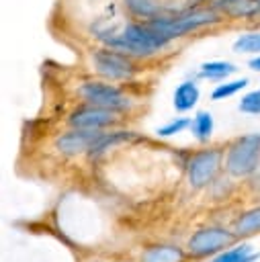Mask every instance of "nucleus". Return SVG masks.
<instances>
[{
    "label": "nucleus",
    "mask_w": 260,
    "mask_h": 262,
    "mask_svg": "<svg viewBox=\"0 0 260 262\" xmlns=\"http://www.w3.org/2000/svg\"><path fill=\"white\" fill-rule=\"evenodd\" d=\"M100 41L111 49L137 57L154 55L170 45V39L158 35L145 23H127L121 31H111V35H102Z\"/></svg>",
    "instance_id": "nucleus-1"
},
{
    "label": "nucleus",
    "mask_w": 260,
    "mask_h": 262,
    "mask_svg": "<svg viewBox=\"0 0 260 262\" xmlns=\"http://www.w3.org/2000/svg\"><path fill=\"white\" fill-rule=\"evenodd\" d=\"M219 12L213 10L211 6L207 8H188V10H182V12H176V14H160L156 18H149L145 20V25L156 31L158 35L166 37V39H178V37H184L192 31H199L203 27H211L215 23H219Z\"/></svg>",
    "instance_id": "nucleus-2"
},
{
    "label": "nucleus",
    "mask_w": 260,
    "mask_h": 262,
    "mask_svg": "<svg viewBox=\"0 0 260 262\" xmlns=\"http://www.w3.org/2000/svg\"><path fill=\"white\" fill-rule=\"evenodd\" d=\"M260 162V133H250L235 139L225 158V168L231 176H248L258 168Z\"/></svg>",
    "instance_id": "nucleus-3"
},
{
    "label": "nucleus",
    "mask_w": 260,
    "mask_h": 262,
    "mask_svg": "<svg viewBox=\"0 0 260 262\" xmlns=\"http://www.w3.org/2000/svg\"><path fill=\"white\" fill-rule=\"evenodd\" d=\"M78 94L86 104L111 108L115 113L127 111L131 106V98L121 88L113 84H104V82H84L78 88Z\"/></svg>",
    "instance_id": "nucleus-4"
},
{
    "label": "nucleus",
    "mask_w": 260,
    "mask_h": 262,
    "mask_svg": "<svg viewBox=\"0 0 260 262\" xmlns=\"http://www.w3.org/2000/svg\"><path fill=\"white\" fill-rule=\"evenodd\" d=\"M92 66H94V72L98 76H102L111 82L129 80L135 72V66L127 57V53H121V51L111 49V47L96 49L92 53Z\"/></svg>",
    "instance_id": "nucleus-5"
},
{
    "label": "nucleus",
    "mask_w": 260,
    "mask_h": 262,
    "mask_svg": "<svg viewBox=\"0 0 260 262\" xmlns=\"http://www.w3.org/2000/svg\"><path fill=\"white\" fill-rule=\"evenodd\" d=\"M237 233H231L223 227H203L199 231H194L186 244L188 254L194 258L201 256H209V254H219L223 248H227L229 244H233Z\"/></svg>",
    "instance_id": "nucleus-6"
},
{
    "label": "nucleus",
    "mask_w": 260,
    "mask_h": 262,
    "mask_svg": "<svg viewBox=\"0 0 260 262\" xmlns=\"http://www.w3.org/2000/svg\"><path fill=\"white\" fill-rule=\"evenodd\" d=\"M221 166V151L219 149H203L194 154L188 162V182L192 188H203L209 184Z\"/></svg>",
    "instance_id": "nucleus-7"
},
{
    "label": "nucleus",
    "mask_w": 260,
    "mask_h": 262,
    "mask_svg": "<svg viewBox=\"0 0 260 262\" xmlns=\"http://www.w3.org/2000/svg\"><path fill=\"white\" fill-rule=\"evenodd\" d=\"M72 129H82V131H100L102 127L115 123V111L86 104L78 111H74L68 119Z\"/></svg>",
    "instance_id": "nucleus-8"
},
{
    "label": "nucleus",
    "mask_w": 260,
    "mask_h": 262,
    "mask_svg": "<svg viewBox=\"0 0 260 262\" xmlns=\"http://www.w3.org/2000/svg\"><path fill=\"white\" fill-rule=\"evenodd\" d=\"M98 131H82V129H72L63 135H59L55 139V147L61 154L74 156V154H82V151H90L94 139H96Z\"/></svg>",
    "instance_id": "nucleus-9"
},
{
    "label": "nucleus",
    "mask_w": 260,
    "mask_h": 262,
    "mask_svg": "<svg viewBox=\"0 0 260 262\" xmlns=\"http://www.w3.org/2000/svg\"><path fill=\"white\" fill-rule=\"evenodd\" d=\"M201 98V90L197 86L194 80H184L176 86L174 90V96H172V104L178 113H186V111H192L197 106Z\"/></svg>",
    "instance_id": "nucleus-10"
},
{
    "label": "nucleus",
    "mask_w": 260,
    "mask_h": 262,
    "mask_svg": "<svg viewBox=\"0 0 260 262\" xmlns=\"http://www.w3.org/2000/svg\"><path fill=\"white\" fill-rule=\"evenodd\" d=\"M235 72H237V66L235 63L223 61V59H213V61L201 63L199 78H203V80H227Z\"/></svg>",
    "instance_id": "nucleus-11"
},
{
    "label": "nucleus",
    "mask_w": 260,
    "mask_h": 262,
    "mask_svg": "<svg viewBox=\"0 0 260 262\" xmlns=\"http://www.w3.org/2000/svg\"><path fill=\"white\" fill-rule=\"evenodd\" d=\"M143 262H184V252L178 246H154L143 254Z\"/></svg>",
    "instance_id": "nucleus-12"
},
{
    "label": "nucleus",
    "mask_w": 260,
    "mask_h": 262,
    "mask_svg": "<svg viewBox=\"0 0 260 262\" xmlns=\"http://www.w3.org/2000/svg\"><path fill=\"white\" fill-rule=\"evenodd\" d=\"M123 4L133 16L143 18V20H149V18L164 14V8L158 0H123Z\"/></svg>",
    "instance_id": "nucleus-13"
},
{
    "label": "nucleus",
    "mask_w": 260,
    "mask_h": 262,
    "mask_svg": "<svg viewBox=\"0 0 260 262\" xmlns=\"http://www.w3.org/2000/svg\"><path fill=\"white\" fill-rule=\"evenodd\" d=\"M213 115L209 111H199L192 119H190V133L197 141H209L213 135Z\"/></svg>",
    "instance_id": "nucleus-14"
},
{
    "label": "nucleus",
    "mask_w": 260,
    "mask_h": 262,
    "mask_svg": "<svg viewBox=\"0 0 260 262\" xmlns=\"http://www.w3.org/2000/svg\"><path fill=\"white\" fill-rule=\"evenodd\" d=\"M233 51L235 53H246V55H258L260 53V31H248L237 35L233 41Z\"/></svg>",
    "instance_id": "nucleus-15"
},
{
    "label": "nucleus",
    "mask_w": 260,
    "mask_h": 262,
    "mask_svg": "<svg viewBox=\"0 0 260 262\" xmlns=\"http://www.w3.org/2000/svg\"><path fill=\"white\" fill-rule=\"evenodd\" d=\"M256 231H260V207L246 211L235 221V233L237 235H252Z\"/></svg>",
    "instance_id": "nucleus-16"
},
{
    "label": "nucleus",
    "mask_w": 260,
    "mask_h": 262,
    "mask_svg": "<svg viewBox=\"0 0 260 262\" xmlns=\"http://www.w3.org/2000/svg\"><path fill=\"white\" fill-rule=\"evenodd\" d=\"M248 86V78H237V80H223V84H217L211 92L213 100H225L233 94H237L240 90H244Z\"/></svg>",
    "instance_id": "nucleus-17"
},
{
    "label": "nucleus",
    "mask_w": 260,
    "mask_h": 262,
    "mask_svg": "<svg viewBox=\"0 0 260 262\" xmlns=\"http://www.w3.org/2000/svg\"><path fill=\"white\" fill-rule=\"evenodd\" d=\"M250 254H254V252L250 250V246H248V244H242V246H235V248H231V250H221L211 262H240V260H244V258L250 256Z\"/></svg>",
    "instance_id": "nucleus-18"
},
{
    "label": "nucleus",
    "mask_w": 260,
    "mask_h": 262,
    "mask_svg": "<svg viewBox=\"0 0 260 262\" xmlns=\"http://www.w3.org/2000/svg\"><path fill=\"white\" fill-rule=\"evenodd\" d=\"M184 129H190V119H186V117H176V119L168 121L166 125L158 127L156 133H158L160 137H172V135H176V133H182Z\"/></svg>",
    "instance_id": "nucleus-19"
},
{
    "label": "nucleus",
    "mask_w": 260,
    "mask_h": 262,
    "mask_svg": "<svg viewBox=\"0 0 260 262\" xmlns=\"http://www.w3.org/2000/svg\"><path fill=\"white\" fill-rule=\"evenodd\" d=\"M237 108L246 115H260V88L244 94L242 100L237 102Z\"/></svg>",
    "instance_id": "nucleus-20"
},
{
    "label": "nucleus",
    "mask_w": 260,
    "mask_h": 262,
    "mask_svg": "<svg viewBox=\"0 0 260 262\" xmlns=\"http://www.w3.org/2000/svg\"><path fill=\"white\" fill-rule=\"evenodd\" d=\"M237 2H240V0H209V6H211L213 10H217L219 14H229L231 8H233Z\"/></svg>",
    "instance_id": "nucleus-21"
},
{
    "label": "nucleus",
    "mask_w": 260,
    "mask_h": 262,
    "mask_svg": "<svg viewBox=\"0 0 260 262\" xmlns=\"http://www.w3.org/2000/svg\"><path fill=\"white\" fill-rule=\"evenodd\" d=\"M248 66H250V70H254V72H260V53H258V55H254V57L248 61Z\"/></svg>",
    "instance_id": "nucleus-22"
},
{
    "label": "nucleus",
    "mask_w": 260,
    "mask_h": 262,
    "mask_svg": "<svg viewBox=\"0 0 260 262\" xmlns=\"http://www.w3.org/2000/svg\"><path fill=\"white\" fill-rule=\"evenodd\" d=\"M256 258H258V254H250V256H246V258H244V260H240V262H254Z\"/></svg>",
    "instance_id": "nucleus-23"
}]
</instances>
